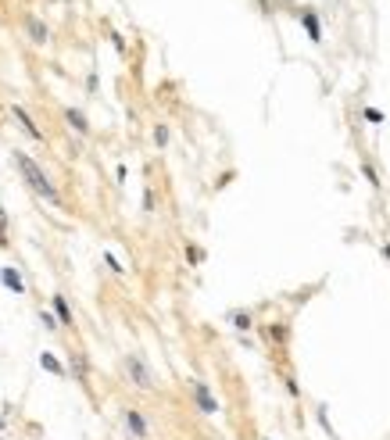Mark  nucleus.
I'll use <instances>...</instances> for the list:
<instances>
[{
	"label": "nucleus",
	"instance_id": "4468645a",
	"mask_svg": "<svg viewBox=\"0 0 390 440\" xmlns=\"http://www.w3.org/2000/svg\"><path fill=\"white\" fill-rule=\"evenodd\" d=\"M154 143H158V147L169 143V129H165V125H158V129H154Z\"/></svg>",
	"mask_w": 390,
	"mask_h": 440
},
{
	"label": "nucleus",
	"instance_id": "9d476101",
	"mask_svg": "<svg viewBox=\"0 0 390 440\" xmlns=\"http://www.w3.org/2000/svg\"><path fill=\"white\" fill-rule=\"evenodd\" d=\"M301 22H304V29H308V36H312V39H322V29H319V18H315L312 11H304V15H301Z\"/></svg>",
	"mask_w": 390,
	"mask_h": 440
},
{
	"label": "nucleus",
	"instance_id": "20e7f679",
	"mask_svg": "<svg viewBox=\"0 0 390 440\" xmlns=\"http://www.w3.org/2000/svg\"><path fill=\"white\" fill-rule=\"evenodd\" d=\"M11 115L18 118V125H22V129H26V133H29L32 140H44V133H39V125H36V122L29 118V111L22 108V104H15V108H11Z\"/></svg>",
	"mask_w": 390,
	"mask_h": 440
},
{
	"label": "nucleus",
	"instance_id": "ddd939ff",
	"mask_svg": "<svg viewBox=\"0 0 390 440\" xmlns=\"http://www.w3.org/2000/svg\"><path fill=\"white\" fill-rule=\"evenodd\" d=\"M233 326H236V329H251V315H248V311H236V315H233Z\"/></svg>",
	"mask_w": 390,
	"mask_h": 440
},
{
	"label": "nucleus",
	"instance_id": "f257e3e1",
	"mask_svg": "<svg viewBox=\"0 0 390 440\" xmlns=\"http://www.w3.org/2000/svg\"><path fill=\"white\" fill-rule=\"evenodd\" d=\"M15 165H18V172H22V179L32 186V190L44 197V201H50V204H61V194L54 190V183L47 179V172L39 169V165L29 158V154H15Z\"/></svg>",
	"mask_w": 390,
	"mask_h": 440
},
{
	"label": "nucleus",
	"instance_id": "6e6552de",
	"mask_svg": "<svg viewBox=\"0 0 390 440\" xmlns=\"http://www.w3.org/2000/svg\"><path fill=\"white\" fill-rule=\"evenodd\" d=\"M65 118H68V125H72L75 133H90V122H86V115H83V111L68 108V111H65Z\"/></svg>",
	"mask_w": 390,
	"mask_h": 440
},
{
	"label": "nucleus",
	"instance_id": "a211bd4d",
	"mask_svg": "<svg viewBox=\"0 0 390 440\" xmlns=\"http://www.w3.org/2000/svg\"><path fill=\"white\" fill-rule=\"evenodd\" d=\"M365 179L373 183V186H380V179H376V172H373V165H365Z\"/></svg>",
	"mask_w": 390,
	"mask_h": 440
},
{
	"label": "nucleus",
	"instance_id": "6ab92c4d",
	"mask_svg": "<svg viewBox=\"0 0 390 440\" xmlns=\"http://www.w3.org/2000/svg\"><path fill=\"white\" fill-rule=\"evenodd\" d=\"M151 208H154V194L147 190V194H143V212H151Z\"/></svg>",
	"mask_w": 390,
	"mask_h": 440
},
{
	"label": "nucleus",
	"instance_id": "1a4fd4ad",
	"mask_svg": "<svg viewBox=\"0 0 390 440\" xmlns=\"http://www.w3.org/2000/svg\"><path fill=\"white\" fill-rule=\"evenodd\" d=\"M126 426L133 430V437H147V423H143L140 412H126Z\"/></svg>",
	"mask_w": 390,
	"mask_h": 440
},
{
	"label": "nucleus",
	"instance_id": "f8f14e48",
	"mask_svg": "<svg viewBox=\"0 0 390 440\" xmlns=\"http://www.w3.org/2000/svg\"><path fill=\"white\" fill-rule=\"evenodd\" d=\"M72 369H75L79 380H86V358H83V354H72Z\"/></svg>",
	"mask_w": 390,
	"mask_h": 440
},
{
	"label": "nucleus",
	"instance_id": "f03ea898",
	"mask_svg": "<svg viewBox=\"0 0 390 440\" xmlns=\"http://www.w3.org/2000/svg\"><path fill=\"white\" fill-rule=\"evenodd\" d=\"M194 401H197V408H201L204 415H215V412H219V401L212 397L208 383H201V380H194Z\"/></svg>",
	"mask_w": 390,
	"mask_h": 440
},
{
	"label": "nucleus",
	"instance_id": "2eb2a0df",
	"mask_svg": "<svg viewBox=\"0 0 390 440\" xmlns=\"http://www.w3.org/2000/svg\"><path fill=\"white\" fill-rule=\"evenodd\" d=\"M104 262H108V268H111V272H126V268H122V265H118V258L111 255V250H108V255H104Z\"/></svg>",
	"mask_w": 390,
	"mask_h": 440
},
{
	"label": "nucleus",
	"instance_id": "dca6fc26",
	"mask_svg": "<svg viewBox=\"0 0 390 440\" xmlns=\"http://www.w3.org/2000/svg\"><path fill=\"white\" fill-rule=\"evenodd\" d=\"M0 244H8V215L0 212Z\"/></svg>",
	"mask_w": 390,
	"mask_h": 440
},
{
	"label": "nucleus",
	"instance_id": "9b49d317",
	"mask_svg": "<svg viewBox=\"0 0 390 440\" xmlns=\"http://www.w3.org/2000/svg\"><path fill=\"white\" fill-rule=\"evenodd\" d=\"M39 365H44L47 372H54V376H61V372H65V369H61V362L54 358L50 351H44V354H39Z\"/></svg>",
	"mask_w": 390,
	"mask_h": 440
},
{
	"label": "nucleus",
	"instance_id": "423d86ee",
	"mask_svg": "<svg viewBox=\"0 0 390 440\" xmlns=\"http://www.w3.org/2000/svg\"><path fill=\"white\" fill-rule=\"evenodd\" d=\"M54 315H57L61 326H72V308H68V301L61 297V293H54Z\"/></svg>",
	"mask_w": 390,
	"mask_h": 440
},
{
	"label": "nucleus",
	"instance_id": "39448f33",
	"mask_svg": "<svg viewBox=\"0 0 390 440\" xmlns=\"http://www.w3.org/2000/svg\"><path fill=\"white\" fill-rule=\"evenodd\" d=\"M0 283H4L11 293H22V290H26L22 276H18V268H0Z\"/></svg>",
	"mask_w": 390,
	"mask_h": 440
},
{
	"label": "nucleus",
	"instance_id": "f3484780",
	"mask_svg": "<svg viewBox=\"0 0 390 440\" xmlns=\"http://www.w3.org/2000/svg\"><path fill=\"white\" fill-rule=\"evenodd\" d=\"M365 118H369V122H383V115H380L376 108H365Z\"/></svg>",
	"mask_w": 390,
	"mask_h": 440
},
{
	"label": "nucleus",
	"instance_id": "0eeeda50",
	"mask_svg": "<svg viewBox=\"0 0 390 440\" xmlns=\"http://www.w3.org/2000/svg\"><path fill=\"white\" fill-rule=\"evenodd\" d=\"M26 29H29V36H32V44H47V26L39 22V18H26Z\"/></svg>",
	"mask_w": 390,
	"mask_h": 440
},
{
	"label": "nucleus",
	"instance_id": "aec40b11",
	"mask_svg": "<svg viewBox=\"0 0 390 440\" xmlns=\"http://www.w3.org/2000/svg\"><path fill=\"white\" fill-rule=\"evenodd\" d=\"M44 326H47V329H57V319H54V315H47V311H44Z\"/></svg>",
	"mask_w": 390,
	"mask_h": 440
},
{
	"label": "nucleus",
	"instance_id": "7ed1b4c3",
	"mask_svg": "<svg viewBox=\"0 0 390 440\" xmlns=\"http://www.w3.org/2000/svg\"><path fill=\"white\" fill-rule=\"evenodd\" d=\"M126 369H129V376H133V383H136V387H143V390H147V387H154V380H151L147 365H143V362L136 358V354H129V358H126Z\"/></svg>",
	"mask_w": 390,
	"mask_h": 440
}]
</instances>
